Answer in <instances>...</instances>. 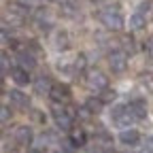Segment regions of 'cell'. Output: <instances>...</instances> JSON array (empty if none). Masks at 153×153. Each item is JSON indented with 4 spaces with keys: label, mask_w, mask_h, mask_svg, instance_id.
Masks as SVG:
<instances>
[{
    "label": "cell",
    "mask_w": 153,
    "mask_h": 153,
    "mask_svg": "<svg viewBox=\"0 0 153 153\" xmlns=\"http://www.w3.org/2000/svg\"><path fill=\"white\" fill-rule=\"evenodd\" d=\"M87 143V136H85V132L81 128H72L70 130V145L72 147H83Z\"/></svg>",
    "instance_id": "cell-15"
},
{
    "label": "cell",
    "mask_w": 153,
    "mask_h": 153,
    "mask_svg": "<svg viewBox=\"0 0 153 153\" xmlns=\"http://www.w3.org/2000/svg\"><path fill=\"white\" fill-rule=\"evenodd\" d=\"M49 96H51L53 102L62 104V102H68V100H70V89H68L66 85H53L51 91H49Z\"/></svg>",
    "instance_id": "cell-8"
},
{
    "label": "cell",
    "mask_w": 153,
    "mask_h": 153,
    "mask_svg": "<svg viewBox=\"0 0 153 153\" xmlns=\"http://www.w3.org/2000/svg\"><path fill=\"white\" fill-rule=\"evenodd\" d=\"M100 22L108 28V30H121L126 26V19H123V13L119 7H106L102 13H100Z\"/></svg>",
    "instance_id": "cell-1"
},
{
    "label": "cell",
    "mask_w": 153,
    "mask_h": 153,
    "mask_svg": "<svg viewBox=\"0 0 153 153\" xmlns=\"http://www.w3.org/2000/svg\"><path fill=\"white\" fill-rule=\"evenodd\" d=\"M22 2H30V0H22Z\"/></svg>",
    "instance_id": "cell-27"
},
{
    "label": "cell",
    "mask_w": 153,
    "mask_h": 153,
    "mask_svg": "<svg viewBox=\"0 0 153 153\" xmlns=\"http://www.w3.org/2000/svg\"><path fill=\"white\" fill-rule=\"evenodd\" d=\"M17 62H19V66L26 68V70H34V68H36V60H34V55H32V53H28V51H19V53H17Z\"/></svg>",
    "instance_id": "cell-13"
},
{
    "label": "cell",
    "mask_w": 153,
    "mask_h": 153,
    "mask_svg": "<svg viewBox=\"0 0 153 153\" xmlns=\"http://www.w3.org/2000/svg\"><path fill=\"white\" fill-rule=\"evenodd\" d=\"M102 104H104V102H102L100 98H87V100H85V108H87L89 113H100V111H102Z\"/></svg>",
    "instance_id": "cell-16"
},
{
    "label": "cell",
    "mask_w": 153,
    "mask_h": 153,
    "mask_svg": "<svg viewBox=\"0 0 153 153\" xmlns=\"http://www.w3.org/2000/svg\"><path fill=\"white\" fill-rule=\"evenodd\" d=\"M85 64H87V60H85V55H79V57H76V62H74V66H76V70H83L85 68Z\"/></svg>",
    "instance_id": "cell-23"
},
{
    "label": "cell",
    "mask_w": 153,
    "mask_h": 153,
    "mask_svg": "<svg viewBox=\"0 0 153 153\" xmlns=\"http://www.w3.org/2000/svg\"><path fill=\"white\" fill-rule=\"evenodd\" d=\"M85 79H87V85L94 87V89H100L102 91V89L108 87V76L104 72H100V70H87Z\"/></svg>",
    "instance_id": "cell-4"
},
{
    "label": "cell",
    "mask_w": 153,
    "mask_h": 153,
    "mask_svg": "<svg viewBox=\"0 0 153 153\" xmlns=\"http://www.w3.org/2000/svg\"><path fill=\"white\" fill-rule=\"evenodd\" d=\"M11 79H13L17 85H28V83H30V70L17 66V68L11 70Z\"/></svg>",
    "instance_id": "cell-12"
},
{
    "label": "cell",
    "mask_w": 153,
    "mask_h": 153,
    "mask_svg": "<svg viewBox=\"0 0 153 153\" xmlns=\"http://www.w3.org/2000/svg\"><path fill=\"white\" fill-rule=\"evenodd\" d=\"M147 49H149V51L153 53V36H151V38H149V41H147Z\"/></svg>",
    "instance_id": "cell-24"
},
{
    "label": "cell",
    "mask_w": 153,
    "mask_h": 153,
    "mask_svg": "<svg viewBox=\"0 0 153 153\" xmlns=\"http://www.w3.org/2000/svg\"><path fill=\"white\" fill-rule=\"evenodd\" d=\"M145 11H149V2H145L136 13L130 17V26H132L134 30H140V28L147 26V15H145Z\"/></svg>",
    "instance_id": "cell-7"
},
{
    "label": "cell",
    "mask_w": 153,
    "mask_h": 153,
    "mask_svg": "<svg viewBox=\"0 0 153 153\" xmlns=\"http://www.w3.org/2000/svg\"><path fill=\"white\" fill-rule=\"evenodd\" d=\"M140 85H145V89H149V91H153V76L151 74H140Z\"/></svg>",
    "instance_id": "cell-19"
},
{
    "label": "cell",
    "mask_w": 153,
    "mask_h": 153,
    "mask_svg": "<svg viewBox=\"0 0 153 153\" xmlns=\"http://www.w3.org/2000/svg\"><path fill=\"white\" fill-rule=\"evenodd\" d=\"M55 47H57V49H66V47H68L66 32H60V34H57V38H55Z\"/></svg>",
    "instance_id": "cell-18"
},
{
    "label": "cell",
    "mask_w": 153,
    "mask_h": 153,
    "mask_svg": "<svg viewBox=\"0 0 153 153\" xmlns=\"http://www.w3.org/2000/svg\"><path fill=\"white\" fill-rule=\"evenodd\" d=\"M7 47H11V36L4 30H0V49H7Z\"/></svg>",
    "instance_id": "cell-22"
},
{
    "label": "cell",
    "mask_w": 153,
    "mask_h": 153,
    "mask_svg": "<svg viewBox=\"0 0 153 153\" xmlns=\"http://www.w3.org/2000/svg\"><path fill=\"white\" fill-rule=\"evenodd\" d=\"M130 108H132V113H134V117H136L138 121L147 117V102H145V100H140V98H136V100H132V102H130Z\"/></svg>",
    "instance_id": "cell-14"
},
{
    "label": "cell",
    "mask_w": 153,
    "mask_h": 153,
    "mask_svg": "<svg viewBox=\"0 0 153 153\" xmlns=\"http://www.w3.org/2000/svg\"><path fill=\"white\" fill-rule=\"evenodd\" d=\"M26 15H28V9L24 4L15 2V4L9 7V22H13V24H22L26 19Z\"/></svg>",
    "instance_id": "cell-9"
},
{
    "label": "cell",
    "mask_w": 153,
    "mask_h": 153,
    "mask_svg": "<svg viewBox=\"0 0 153 153\" xmlns=\"http://www.w3.org/2000/svg\"><path fill=\"white\" fill-rule=\"evenodd\" d=\"M94 2H104V0H94Z\"/></svg>",
    "instance_id": "cell-26"
},
{
    "label": "cell",
    "mask_w": 153,
    "mask_h": 153,
    "mask_svg": "<svg viewBox=\"0 0 153 153\" xmlns=\"http://www.w3.org/2000/svg\"><path fill=\"white\" fill-rule=\"evenodd\" d=\"M28 153H41V151H38V149H32V151H28Z\"/></svg>",
    "instance_id": "cell-25"
},
{
    "label": "cell",
    "mask_w": 153,
    "mask_h": 153,
    "mask_svg": "<svg viewBox=\"0 0 153 153\" xmlns=\"http://www.w3.org/2000/svg\"><path fill=\"white\" fill-rule=\"evenodd\" d=\"M119 143L126 145V147L138 145V143H140V134H138V130H134V128H126V130H121V134H119Z\"/></svg>",
    "instance_id": "cell-6"
},
{
    "label": "cell",
    "mask_w": 153,
    "mask_h": 153,
    "mask_svg": "<svg viewBox=\"0 0 153 153\" xmlns=\"http://www.w3.org/2000/svg\"><path fill=\"white\" fill-rule=\"evenodd\" d=\"M111 117H113V123H117V126H121V128H126V126H130V123H134V121H138L136 117H134L130 104H119V106H115L113 113H111Z\"/></svg>",
    "instance_id": "cell-2"
},
{
    "label": "cell",
    "mask_w": 153,
    "mask_h": 153,
    "mask_svg": "<svg viewBox=\"0 0 153 153\" xmlns=\"http://www.w3.org/2000/svg\"><path fill=\"white\" fill-rule=\"evenodd\" d=\"M32 130L28 128V126H19L17 130H15V140L19 143V145H24V147H28L30 143H32Z\"/></svg>",
    "instance_id": "cell-11"
},
{
    "label": "cell",
    "mask_w": 153,
    "mask_h": 153,
    "mask_svg": "<svg viewBox=\"0 0 153 153\" xmlns=\"http://www.w3.org/2000/svg\"><path fill=\"white\" fill-rule=\"evenodd\" d=\"M11 119V108L4 106V104H0V123H7Z\"/></svg>",
    "instance_id": "cell-21"
},
{
    "label": "cell",
    "mask_w": 153,
    "mask_h": 153,
    "mask_svg": "<svg viewBox=\"0 0 153 153\" xmlns=\"http://www.w3.org/2000/svg\"><path fill=\"white\" fill-rule=\"evenodd\" d=\"M9 100H11V104H15L17 108H22V111H26V108L30 106V98H28L26 94H22L19 89L9 91Z\"/></svg>",
    "instance_id": "cell-10"
},
{
    "label": "cell",
    "mask_w": 153,
    "mask_h": 153,
    "mask_svg": "<svg viewBox=\"0 0 153 153\" xmlns=\"http://www.w3.org/2000/svg\"><path fill=\"white\" fill-rule=\"evenodd\" d=\"M13 68L9 66V62H7V57L4 55H0V79H2V76L7 74V72H11Z\"/></svg>",
    "instance_id": "cell-20"
},
{
    "label": "cell",
    "mask_w": 153,
    "mask_h": 153,
    "mask_svg": "<svg viewBox=\"0 0 153 153\" xmlns=\"http://www.w3.org/2000/svg\"><path fill=\"white\" fill-rule=\"evenodd\" d=\"M108 64H111L113 72H123L128 68V55L123 51H113L108 55Z\"/></svg>",
    "instance_id": "cell-5"
},
{
    "label": "cell",
    "mask_w": 153,
    "mask_h": 153,
    "mask_svg": "<svg viewBox=\"0 0 153 153\" xmlns=\"http://www.w3.org/2000/svg\"><path fill=\"white\" fill-rule=\"evenodd\" d=\"M53 83L47 79V76H41V79H36V91L38 94H45V91H51Z\"/></svg>",
    "instance_id": "cell-17"
},
{
    "label": "cell",
    "mask_w": 153,
    "mask_h": 153,
    "mask_svg": "<svg viewBox=\"0 0 153 153\" xmlns=\"http://www.w3.org/2000/svg\"><path fill=\"white\" fill-rule=\"evenodd\" d=\"M51 113H53V119H55L57 128H62V130H72V115H70L64 106H60V104L55 102V106L51 108Z\"/></svg>",
    "instance_id": "cell-3"
}]
</instances>
